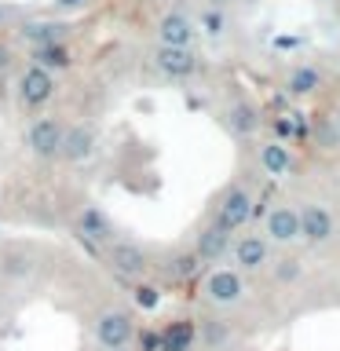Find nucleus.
Wrapping results in <instances>:
<instances>
[{"label": "nucleus", "instance_id": "f03ea898", "mask_svg": "<svg viewBox=\"0 0 340 351\" xmlns=\"http://www.w3.org/2000/svg\"><path fill=\"white\" fill-rule=\"evenodd\" d=\"M95 256L103 260V267L114 274L117 282H125V285L154 274V252L143 245L139 238H128V234H117L114 241H106Z\"/></svg>", "mask_w": 340, "mask_h": 351}, {"label": "nucleus", "instance_id": "4be33fe9", "mask_svg": "<svg viewBox=\"0 0 340 351\" xmlns=\"http://www.w3.org/2000/svg\"><path fill=\"white\" fill-rule=\"evenodd\" d=\"M19 33L26 40H33V44H48V40H62L66 26H62V22H22Z\"/></svg>", "mask_w": 340, "mask_h": 351}, {"label": "nucleus", "instance_id": "412c9836", "mask_svg": "<svg viewBox=\"0 0 340 351\" xmlns=\"http://www.w3.org/2000/svg\"><path fill=\"white\" fill-rule=\"evenodd\" d=\"M128 304L136 307V311H158L161 304V285L150 278H139V282H128Z\"/></svg>", "mask_w": 340, "mask_h": 351}, {"label": "nucleus", "instance_id": "7ed1b4c3", "mask_svg": "<svg viewBox=\"0 0 340 351\" xmlns=\"http://www.w3.org/2000/svg\"><path fill=\"white\" fill-rule=\"evenodd\" d=\"M249 274H241L234 263L230 267H216V263H208L202 271V285H197V296H202L205 307H212V311H234V307L245 304L249 296Z\"/></svg>", "mask_w": 340, "mask_h": 351}, {"label": "nucleus", "instance_id": "f3484780", "mask_svg": "<svg viewBox=\"0 0 340 351\" xmlns=\"http://www.w3.org/2000/svg\"><path fill=\"white\" fill-rule=\"evenodd\" d=\"M256 165L263 169V176H271V180H285L293 169H296V158L289 150V143L282 139H267L256 147Z\"/></svg>", "mask_w": 340, "mask_h": 351}, {"label": "nucleus", "instance_id": "a211bd4d", "mask_svg": "<svg viewBox=\"0 0 340 351\" xmlns=\"http://www.w3.org/2000/svg\"><path fill=\"white\" fill-rule=\"evenodd\" d=\"M197 348V322L191 318H175V322L161 326L154 337V351H194Z\"/></svg>", "mask_w": 340, "mask_h": 351}, {"label": "nucleus", "instance_id": "f8f14e48", "mask_svg": "<svg viewBox=\"0 0 340 351\" xmlns=\"http://www.w3.org/2000/svg\"><path fill=\"white\" fill-rule=\"evenodd\" d=\"M219 117H223V128L230 132L234 139H252L260 132L263 125V117H260V106L252 103V99L245 92H234L223 103V110H219Z\"/></svg>", "mask_w": 340, "mask_h": 351}, {"label": "nucleus", "instance_id": "6ab92c4d", "mask_svg": "<svg viewBox=\"0 0 340 351\" xmlns=\"http://www.w3.org/2000/svg\"><path fill=\"white\" fill-rule=\"evenodd\" d=\"M322 84H326V77L311 62L293 66L289 77H285V92H289L293 99H311V95H318V88H322Z\"/></svg>", "mask_w": 340, "mask_h": 351}, {"label": "nucleus", "instance_id": "1a4fd4ad", "mask_svg": "<svg viewBox=\"0 0 340 351\" xmlns=\"http://www.w3.org/2000/svg\"><path fill=\"white\" fill-rule=\"evenodd\" d=\"M230 263L241 271V274H260L271 267L274 260V245L267 241L263 230H249V234H234L230 238Z\"/></svg>", "mask_w": 340, "mask_h": 351}, {"label": "nucleus", "instance_id": "4468645a", "mask_svg": "<svg viewBox=\"0 0 340 351\" xmlns=\"http://www.w3.org/2000/svg\"><path fill=\"white\" fill-rule=\"evenodd\" d=\"M263 234L271 245H296L300 241V208L289 202H278L263 216Z\"/></svg>", "mask_w": 340, "mask_h": 351}, {"label": "nucleus", "instance_id": "5701e85b", "mask_svg": "<svg viewBox=\"0 0 340 351\" xmlns=\"http://www.w3.org/2000/svg\"><path fill=\"white\" fill-rule=\"evenodd\" d=\"M271 271H274V282H282V285H289L300 278V260L296 256H278V260H271Z\"/></svg>", "mask_w": 340, "mask_h": 351}, {"label": "nucleus", "instance_id": "c756f323", "mask_svg": "<svg viewBox=\"0 0 340 351\" xmlns=\"http://www.w3.org/2000/svg\"><path fill=\"white\" fill-rule=\"evenodd\" d=\"M0 238H4V230H0Z\"/></svg>", "mask_w": 340, "mask_h": 351}, {"label": "nucleus", "instance_id": "423d86ee", "mask_svg": "<svg viewBox=\"0 0 340 351\" xmlns=\"http://www.w3.org/2000/svg\"><path fill=\"white\" fill-rule=\"evenodd\" d=\"M62 132H66V121L55 117V114H33V121L22 132V147L29 150L33 161L40 165H55L59 161V150H62Z\"/></svg>", "mask_w": 340, "mask_h": 351}, {"label": "nucleus", "instance_id": "f257e3e1", "mask_svg": "<svg viewBox=\"0 0 340 351\" xmlns=\"http://www.w3.org/2000/svg\"><path fill=\"white\" fill-rule=\"evenodd\" d=\"M62 260L48 241L0 238V307H22L55 285Z\"/></svg>", "mask_w": 340, "mask_h": 351}, {"label": "nucleus", "instance_id": "a878e982", "mask_svg": "<svg viewBox=\"0 0 340 351\" xmlns=\"http://www.w3.org/2000/svg\"><path fill=\"white\" fill-rule=\"evenodd\" d=\"M84 351H136V344H114V348H106V344H92V340H88Z\"/></svg>", "mask_w": 340, "mask_h": 351}, {"label": "nucleus", "instance_id": "393cba45", "mask_svg": "<svg viewBox=\"0 0 340 351\" xmlns=\"http://www.w3.org/2000/svg\"><path fill=\"white\" fill-rule=\"evenodd\" d=\"M11 70H15V48L8 40H0V77H8Z\"/></svg>", "mask_w": 340, "mask_h": 351}, {"label": "nucleus", "instance_id": "0eeeda50", "mask_svg": "<svg viewBox=\"0 0 340 351\" xmlns=\"http://www.w3.org/2000/svg\"><path fill=\"white\" fill-rule=\"evenodd\" d=\"M154 73L165 81H194L205 70V59L197 55V48H172V44H154L150 51Z\"/></svg>", "mask_w": 340, "mask_h": 351}, {"label": "nucleus", "instance_id": "20e7f679", "mask_svg": "<svg viewBox=\"0 0 340 351\" xmlns=\"http://www.w3.org/2000/svg\"><path fill=\"white\" fill-rule=\"evenodd\" d=\"M55 95H59V84H55V73L44 70L37 62H26L15 77V106L26 110V114H44Z\"/></svg>", "mask_w": 340, "mask_h": 351}, {"label": "nucleus", "instance_id": "dca6fc26", "mask_svg": "<svg viewBox=\"0 0 340 351\" xmlns=\"http://www.w3.org/2000/svg\"><path fill=\"white\" fill-rule=\"evenodd\" d=\"M230 238H234L230 230H223L219 223H212V219H205V223L197 227L191 249L197 252V260H202L205 267H208V263H219V260H223L227 252H230Z\"/></svg>", "mask_w": 340, "mask_h": 351}, {"label": "nucleus", "instance_id": "9d476101", "mask_svg": "<svg viewBox=\"0 0 340 351\" xmlns=\"http://www.w3.org/2000/svg\"><path fill=\"white\" fill-rule=\"evenodd\" d=\"M99 147H103V132L92 121H66L59 161L62 165H88L99 154Z\"/></svg>", "mask_w": 340, "mask_h": 351}, {"label": "nucleus", "instance_id": "39448f33", "mask_svg": "<svg viewBox=\"0 0 340 351\" xmlns=\"http://www.w3.org/2000/svg\"><path fill=\"white\" fill-rule=\"evenodd\" d=\"M252 216H256V197H252V191L245 183H227L223 191L216 194L212 208H208V219L219 223L223 230H230V234L245 230Z\"/></svg>", "mask_w": 340, "mask_h": 351}, {"label": "nucleus", "instance_id": "c85d7f7f", "mask_svg": "<svg viewBox=\"0 0 340 351\" xmlns=\"http://www.w3.org/2000/svg\"><path fill=\"white\" fill-rule=\"evenodd\" d=\"M208 4H216V8H219V4H223V0H208Z\"/></svg>", "mask_w": 340, "mask_h": 351}, {"label": "nucleus", "instance_id": "b1692460", "mask_svg": "<svg viewBox=\"0 0 340 351\" xmlns=\"http://www.w3.org/2000/svg\"><path fill=\"white\" fill-rule=\"evenodd\" d=\"M197 29H202V33H208V37H219V33L227 29V19H223V11H219V8L212 4V8H208L205 15H202V22H197Z\"/></svg>", "mask_w": 340, "mask_h": 351}, {"label": "nucleus", "instance_id": "bb28decb", "mask_svg": "<svg viewBox=\"0 0 340 351\" xmlns=\"http://www.w3.org/2000/svg\"><path fill=\"white\" fill-rule=\"evenodd\" d=\"M55 4H59V8H77L81 0H55Z\"/></svg>", "mask_w": 340, "mask_h": 351}, {"label": "nucleus", "instance_id": "ddd939ff", "mask_svg": "<svg viewBox=\"0 0 340 351\" xmlns=\"http://www.w3.org/2000/svg\"><path fill=\"white\" fill-rule=\"evenodd\" d=\"M296 208H300V241H307L311 249L329 245L333 234H337V219H333V213H329V205L304 202V205H296Z\"/></svg>", "mask_w": 340, "mask_h": 351}, {"label": "nucleus", "instance_id": "aec40b11", "mask_svg": "<svg viewBox=\"0 0 340 351\" xmlns=\"http://www.w3.org/2000/svg\"><path fill=\"white\" fill-rule=\"evenodd\" d=\"M29 62H37L44 66V70H70L73 66V51L66 48L62 40H48V44H33V51H29Z\"/></svg>", "mask_w": 340, "mask_h": 351}, {"label": "nucleus", "instance_id": "9b49d317", "mask_svg": "<svg viewBox=\"0 0 340 351\" xmlns=\"http://www.w3.org/2000/svg\"><path fill=\"white\" fill-rule=\"evenodd\" d=\"M202 271H205V263L197 260V252L191 245H172V249H165L161 256H154V274H158L161 282H172V285L191 282Z\"/></svg>", "mask_w": 340, "mask_h": 351}, {"label": "nucleus", "instance_id": "cd10ccee", "mask_svg": "<svg viewBox=\"0 0 340 351\" xmlns=\"http://www.w3.org/2000/svg\"><path fill=\"white\" fill-rule=\"evenodd\" d=\"M333 125H337V132H340V106H337V114H333Z\"/></svg>", "mask_w": 340, "mask_h": 351}, {"label": "nucleus", "instance_id": "6e6552de", "mask_svg": "<svg viewBox=\"0 0 340 351\" xmlns=\"http://www.w3.org/2000/svg\"><path fill=\"white\" fill-rule=\"evenodd\" d=\"M70 223H73V234L81 238L92 252H99V249L106 245V241H114V238L121 234L117 223L110 219V213H106V208L99 205V202H84V205L70 216Z\"/></svg>", "mask_w": 340, "mask_h": 351}, {"label": "nucleus", "instance_id": "2eb2a0df", "mask_svg": "<svg viewBox=\"0 0 340 351\" xmlns=\"http://www.w3.org/2000/svg\"><path fill=\"white\" fill-rule=\"evenodd\" d=\"M154 37H158V44H172V48H194L202 29H197V22L186 11H165L154 22Z\"/></svg>", "mask_w": 340, "mask_h": 351}]
</instances>
